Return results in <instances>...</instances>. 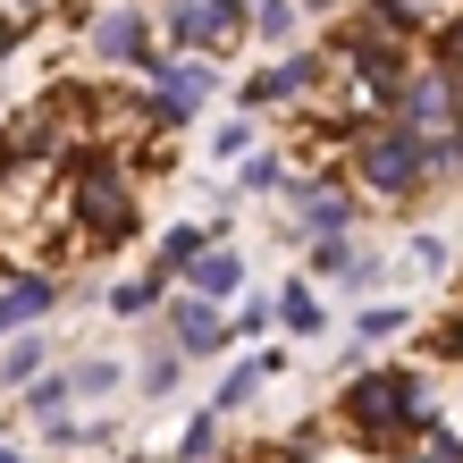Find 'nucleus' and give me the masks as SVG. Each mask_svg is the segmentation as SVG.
I'll return each instance as SVG.
<instances>
[{
  "instance_id": "11",
  "label": "nucleus",
  "mask_w": 463,
  "mask_h": 463,
  "mask_svg": "<svg viewBox=\"0 0 463 463\" xmlns=\"http://www.w3.org/2000/svg\"><path fill=\"white\" fill-rule=\"evenodd\" d=\"M279 329L287 337H320V329H329V304H320L312 287H287L279 295Z\"/></svg>"
},
{
  "instance_id": "10",
  "label": "nucleus",
  "mask_w": 463,
  "mask_h": 463,
  "mask_svg": "<svg viewBox=\"0 0 463 463\" xmlns=\"http://www.w3.org/2000/svg\"><path fill=\"white\" fill-rule=\"evenodd\" d=\"M160 34L177 51H211V0H160Z\"/></svg>"
},
{
  "instance_id": "12",
  "label": "nucleus",
  "mask_w": 463,
  "mask_h": 463,
  "mask_svg": "<svg viewBox=\"0 0 463 463\" xmlns=\"http://www.w3.org/2000/svg\"><path fill=\"white\" fill-rule=\"evenodd\" d=\"M203 253H211V228H169V236H160V253H152V269L169 279V269H194Z\"/></svg>"
},
{
  "instance_id": "14",
  "label": "nucleus",
  "mask_w": 463,
  "mask_h": 463,
  "mask_svg": "<svg viewBox=\"0 0 463 463\" xmlns=\"http://www.w3.org/2000/svg\"><path fill=\"white\" fill-rule=\"evenodd\" d=\"M253 135H261L253 118H220V135H203V152H211V169H236V160L253 152Z\"/></svg>"
},
{
  "instance_id": "3",
  "label": "nucleus",
  "mask_w": 463,
  "mask_h": 463,
  "mask_svg": "<svg viewBox=\"0 0 463 463\" xmlns=\"http://www.w3.org/2000/svg\"><path fill=\"white\" fill-rule=\"evenodd\" d=\"M211 93H220V60H211V51H177V60H152L144 127H185Z\"/></svg>"
},
{
  "instance_id": "5",
  "label": "nucleus",
  "mask_w": 463,
  "mask_h": 463,
  "mask_svg": "<svg viewBox=\"0 0 463 463\" xmlns=\"http://www.w3.org/2000/svg\"><path fill=\"white\" fill-rule=\"evenodd\" d=\"M320 76H329V60H320V51H304V43H287L261 76H244V101H253V110H279V101H304Z\"/></svg>"
},
{
  "instance_id": "19",
  "label": "nucleus",
  "mask_w": 463,
  "mask_h": 463,
  "mask_svg": "<svg viewBox=\"0 0 463 463\" xmlns=\"http://www.w3.org/2000/svg\"><path fill=\"white\" fill-rule=\"evenodd\" d=\"M396 329H404V304H371L363 320H354V345H388Z\"/></svg>"
},
{
  "instance_id": "1",
  "label": "nucleus",
  "mask_w": 463,
  "mask_h": 463,
  "mask_svg": "<svg viewBox=\"0 0 463 463\" xmlns=\"http://www.w3.org/2000/svg\"><path fill=\"white\" fill-rule=\"evenodd\" d=\"M447 169V135H421V127H363L354 135V177L371 194H421V177Z\"/></svg>"
},
{
  "instance_id": "2",
  "label": "nucleus",
  "mask_w": 463,
  "mask_h": 463,
  "mask_svg": "<svg viewBox=\"0 0 463 463\" xmlns=\"http://www.w3.org/2000/svg\"><path fill=\"white\" fill-rule=\"evenodd\" d=\"M345 421L363 439H396V430H430L439 413H430L413 371H363V379H345Z\"/></svg>"
},
{
  "instance_id": "15",
  "label": "nucleus",
  "mask_w": 463,
  "mask_h": 463,
  "mask_svg": "<svg viewBox=\"0 0 463 463\" xmlns=\"http://www.w3.org/2000/svg\"><path fill=\"white\" fill-rule=\"evenodd\" d=\"M177 379H185V354H177V337H169L160 354H144V371H135V388H144V396H169Z\"/></svg>"
},
{
  "instance_id": "28",
  "label": "nucleus",
  "mask_w": 463,
  "mask_h": 463,
  "mask_svg": "<svg viewBox=\"0 0 463 463\" xmlns=\"http://www.w3.org/2000/svg\"><path fill=\"white\" fill-rule=\"evenodd\" d=\"M9 43H17V17H0V51H9Z\"/></svg>"
},
{
  "instance_id": "23",
  "label": "nucleus",
  "mask_w": 463,
  "mask_h": 463,
  "mask_svg": "<svg viewBox=\"0 0 463 463\" xmlns=\"http://www.w3.org/2000/svg\"><path fill=\"white\" fill-rule=\"evenodd\" d=\"M404 253H413V269H447V236H439V228H413Z\"/></svg>"
},
{
  "instance_id": "9",
  "label": "nucleus",
  "mask_w": 463,
  "mask_h": 463,
  "mask_svg": "<svg viewBox=\"0 0 463 463\" xmlns=\"http://www.w3.org/2000/svg\"><path fill=\"white\" fill-rule=\"evenodd\" d=\"M185 287H194L203 304H236V295H244V253H236V244H211V253L185 269Z\"/></svg>"
},
{
  "instance_id": "21",
  "label": "nucleus",
  "mask_w": 463,
  "mask_h": 463,
  "mask_svg": "<svg viewBox=\"0 0 463 463\" xmlns=\"http://www.w3.org/2000/svg\"><path fill=\"white\" fill-rule=\"evenodd\" d=\"M68 379H76V396H110V388H118L127 371H118V363H76Z\"/></svg>"
},
{
  "instance_id": "17",
  "label": "nucleus",
  "mask_w": 463,
  "mask_h": 463,
  "mask_svg": "<svg viewBox=\"0 0 463 463\" xmlns=\"http://www.w3.org/2000/svg\"><path fill=\"white\" fill-rule=\"evenodd\" d=\"M68 396H76V379H34V388H25V413L34 421H68Z\"/></svg>"
},
{
  "instance_id": "25",
  "label": "nucleus",
  "mask_w": 463,
  "mask_h": 463,
  "mask_svg": "<svg viewBox=\"0 0 463 463\" xmlns=\"http://www.w3.org/2000/svg\"><path fill=\"white\" fill-rule=\"evenodd\" d=\"M228 329H236V345H244V337H261V329H279V304H244Z\"/></svg>"
},
{
  "instance_id": "6",
  "label": "nucleus",
  "mask_w": 463,
  "mask_h": 463,
  "mask_svg": "<svg viewBox=\"0 0 463 463\" xmlns=\"http://www.w3.org/2000/svg\"><path fill=\"white\" fill-rule=\"evenodd\" d=\"M169 337H177V354H185V363H220V354L236 345V329L220 320V304H203L194 287H185L177 304H169Z\"/></svg>"
},
{
  "instance_id": "27",
  "label": "nucleus",
  "mask_w": 463,
  "mask_h": 463,
  "mask_svg": "<svg viewBox=\"0 0 463 463\" xmlns=\"http://www.w3.org/2000/svg\"><path fill=\"white\" fill-rule=\"evenodd\" d=\"M329 9H345V0H304V17H329Z\"/></svg>"
},
{
  "instance_id": "20",
  "label": "nucleus",
  "mask_w": 463,
  "mask_h": 463,
  "mask_svg": "<svg viewBox=\"0 0 463 463\" xmlns=\"http://www.w3.org/2000/svg\"><path fill=\"white\" fill-rule=\"evenodd\" d=\"M220 421H228V413H211V404H203V413L185 421V439H177V455H185V463H203L211 447H220Z\"/></svg>"
},
{
  "instance_id": "13",
  "label": "nucleus",
  "mask_w": 463,
  "mask_h": 463,
  "mask_svg": "<svg viewBox=\"0 0 463 463\" xmlns=\"http://www.w3.org/2000/svg\"><path fill=\"white\" fill-rule=\"evenodd\" d=\"M295 25H304V0H253V34H261V43H279V51H287V43H295Z\"/></svg>"
},
{
  "instance_id": "4",
  "label": "nucleus",
  "mask_w": 463,
  "mask_h": 463,
  "mask_svg": "<svg viewBox=\"0 0 463 463\" xmlns=\"http://www.w3.org/2000/svg\"><path fill=\"white\" fill-rule=\"evenodd\" d=\"M76 228H85L93 244H118L135 228L127 211V185H118V160L110 152H85V169H76Z\"/></svg>"
},
{
  "instance_id": "26",
  "label": "nucleus",
  "mask_w": 463,
  "mask_h": 463,
  "mask_svg": "<svg viewBox=\"0 0 463 463\" xmlns=\"http://www.w3.org/2000/svg\"><path fill=\"white\" fill-rule=\"evenodd\" d=\"M439 68H447V76L463 68V17H455V25H447V34H439Z\"/></svg>"
},
{
  "instance_id": "7",
  "label": "nucleus",
  "mask_w": 463,
  "mask_h": 463,
  "mask_svg": "<svg viewBox=\"0 0 463 463\" xmlns=\"http://www.w3.org/2000/svg\"><path fill=\"white\" fill-rule=\"evenodd\" d=\"M93 60H101V68H144V76H152L160 51H152V17L135 9V0H118V9L93 25Z\"/></svg>"
},
{
  "instance_id": "24",
  "label": "nucleus",
  "mask_w": 463,
  "mask_h": 463,
  "mask_svg": "<svg viewBox=\"0 0 463 463\" xmlns=\"http://www.w3.org/2000/svg\"><path fill=\"white\" fill-rule=\"evenodd\" d=\"M0 371H9V388H17V379H34V371H43V337H17V345H9V363H0Z\"/></svg>"
},
{
  "instance_id": "18",
  "label": "nucleus",
  "mask_w": 463,
  "mask_h": 463,
  "mask_svg": "<svg viewBox=\"0 0 463 463\" xmlns=\"http://www.w3.org/2000/svg\"><path fill=\"white\" fill-rule=\"evenodd\" d=\"M160 304V269H144V279H127V287H110V312L118 320H135V312H152Z\"/></svg>"
},
{
  "instance_id": "30",
  "label": "nucleus",
  "mask_w": 463,
  "mask_h": 463,
  "mask_svg": "<svg viewBox=\"0 0 463 463\" xmlns=\"http://www.w3.org/2000/svg\"><path fill=\"white\" fill-rule=\"evenodd\" d=\"M404 463H447V455H404Z\"/></svg>"
},
{
  "instance_id": "16",
  "label": "nucleus",
  "mask_w": 463,
  "mask_h": 463,
  "mask_svg": "<svg viewBox=\"0 0 463 463\" xmlns=\"http://www.w3.org/2000/svg\"><path fill=\"white\" fill-rule=\"evenodd\" d=\"M236 169H244V194H287V160L279 152H244Z\"/></svg>"
},
{
  "instance_id": "8",
  "label": "nucleus",
  "mask_w": 463,
  "mask_h": 463,
  "mask_svg": "<svg viewBox=\"0 0 463 463\" xmlns=\"http://www.w3.org/2000/svg\"><path fill=\"white\" fill-rule=\"evenodd\" d=\"M279 371H287V354H244V363L220 379V388H211V413H244V404H253Z\"/></svg>"
},
{
  "instance_id": "29",
  "label": "nucleus",
  "mask_w": 463,
  "mask_h": 463,
  "mask_svg": "<svg viewBox=\"0 0 463 463\" xmlns=\"http://www.w3.org/2000/svg\"><path fill=\"white\" fill-rule=\"evenodd\" d=\"M0 463H25V455H17V447H0Z\"/></svg>"
},
{
  "instance_id": "22",
  "label": "nucleus",
  "mask_w": 463,
  "mask_h": 463,
  "mask_svg": "<svg viewBox=\"0 0 463 463\" xmlns=\"http://www.w3.org/2000/svg\"><path fill=\"white\" fill-rule=\"evenodd\" d=\"M379 279H388V261H379V253H354V261H345V279H337V287H345V295H371Z\"/></svg>"
}]
</instances>
